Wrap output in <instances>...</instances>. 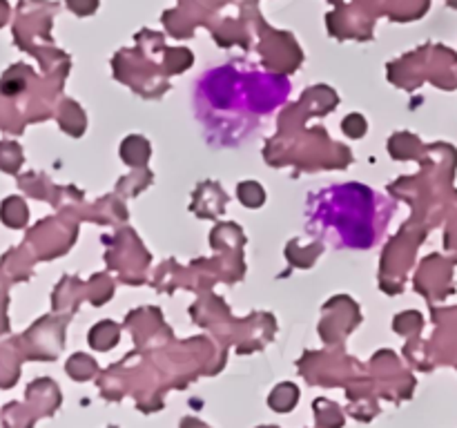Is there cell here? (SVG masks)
Wrapping results in <instances>:
<instances>
[{
  "mask_svg": "<svg viewBox=\"0 0 457 428\" xmlns=\"http://www.w3.org/2000/svg\"><path fill=\"white\" fill-rule=\"evenodd\" d=\"M288 92V80L281 76L223 65L210 70L196 85V116L210 138L223 145H237L263 119L275 114Z\"/></svg>",
  "mask_w": 457,
  "mask_h": 428,
  "instance_id": "cell-1",
  "label": "cell"
},
{
  "mask_svg": "<svg viewBox=\"0 0 457 428\" xmlns=\"http://www.w3.org/2000/svg\"><path fill=\"white\" fill-rule=\"evenodd\" d=\"M395 205L364 185H333L311 196L308 230L337 248L364 250L384 235Z\"/></svg>",
  "mask_w": 457,
  "mask_h": 428,
  "instance_id": "cell-2",
  "label": "cell"
}]
</instances>
